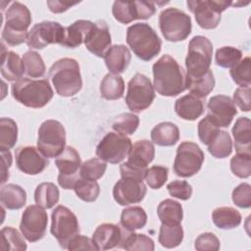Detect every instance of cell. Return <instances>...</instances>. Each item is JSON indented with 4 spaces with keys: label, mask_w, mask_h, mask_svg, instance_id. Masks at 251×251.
I'll return each instance as SVG.
<instances>
[{
    "label": "cell",
    "mask_w": 251,
    "mask_h": 251,
    "mask_svg": "<svg viewBox=\"0 0 251 251\" xmlns=\"http://www.w3.org/2000/svg\"><path fill=\"white\" fill-rule=\"evenodd\" d=\"M152 70L153 86L162 96H176L187 89V75L172 56L163 55Z\"/></svg>",
    "instance_id": "1"
},
{
    "label": "cell",
    "mask_w": 251,
    "mask_h": 251,
    "mask_svg": "<svg viewBox=\"0 0 251 251\" xmlns=\"http://www.w3.org/2000/svg\"><path fill=\"white\" fill-rule=\"evenodd\" d=\"M49 77L56 92L63 97L75 95L82 86L79 65L72 58L56 61L49 70Z\"/></svg>",
    "instance_id": "2"
},
{
    "label": "cell",
    "mask_w": 251,
    "mask_h": 251,
    "mask_svg": "<svg viewBox=\"0 0 251 251\" xmlns=\"http://www.w3.org/2000/svg\"><path fill=\"white\" fill-rule=\"evenodd\" d=\"M126 43L134 55L145 62L156 57L162 47L160 37L146 23L133 24L127 27Z\"/></svg>",
    "instance_id": "3"
},
{
    "label": "cell",
    "mask_w": 251,
    "mask_h": 251,
    "mask_svg": "<svg viewBox=\"0 0 251 251\" xmlns=\"http://www.w3.org/2000/svg\"><path fill=\"white\" fill-rule=\"evenodd\" d=\"M13 97L25 107L39 109L44 107L54 95L47 79L21 78L11 87Z\"/></svg>",
    "instance_id": "4"
},
{
    "label": "cell",
    "mask_w": 251,
    "mask_h": 251,
    "mask_svg": "<svg viewBox=\"0 0 251 251\" xmlns=\"http://www.w3.org/2000/svg\"><path fill=\"white\" fill-rule=\"evenodd\" d=\"M4 17L5 25L2 30V41L11 46L26 42L27 28L31 24V14L28 8L21 2H13Z\"/></svg>",
    "instance_id": "5"
},
{
    "label": "cell",
    "mask_w": 251,
    "mask_h": 251,
    "mask_svg": "<svg viewBox=\"0 0 251 251\" xmlns=\"http://www.w3.org/2000/svg\"><path fill=\"white\" fill-rule=\"evenodd\" d=\"M213 55V44L206 36L196 35L188 44L185 58L186 75L188 76H200L210 70Z\"/></svg>",
    "instance_id": "6"
},
{
    "label": "cell",
    "mask_w": 251,
    "mask_h": 251,
    "mask_svg": "<svg viewBox=\"0 0 251 251\" xmlns=\"http://www.w3.org/2000/svg\"><path fill=\"white\" fill-rule=\"evenodd\" d=\"M159 26L166 40L182 41L191 33V19L183 11L176 8H167L160 13Z\"/></svg>",
    "instance_id": "7"
},
{
    "label": "cell",
    "mask_w": 251,
    "mask_h": 251,
    "mask_svg": "<svg viewBox=\"0 0 251 251\" xmlns=\"http://www.w3.org/2000/svg\"><path fill=\"white\" fill-rule=\"evenodd\" d=\"M66 147V130L56 120L43 122L38 128L37 149L46 158H57Z\"/></svg>",
    "instance_id": "8"
},
{
    "label": "cell",
    "mask_w": 251,
    "mask_h": 251,
    "mask_svg": "<svg viewBox=\"0 0 251 251\" xmlns=\"http://www.w3.org/2000/svg\"><path fill=\"white\" fill-rule=\"evenodd\" d=\"M154 99L155 91L150 79L142 74H135L127 83L126 103L128 109L139 113L147 109Z\"/></svg>",
    "instance_id": "9"
},
{
    "label": "cell",
    "mask_w": 251,
    "mask_h": 251,
    "mask_svg": "<svg viewBox=\"0 0 251 251\" xmlns=\"http://www.w3.org/2000/svg\"><path fill=\"white\" fill-rule=\"evenodd\" d=\"M51 221V233L57 239L60 246L67 249L71 239L79 232L76 216L69 208L59 205L53 210Z\"/></svg>",
    "instance_id": "10"
},
{
    "label": "cell",
    "mask_w": 251,
    "mask_h": 251,
    "mask_svg": "<svg viewBox=\"0 0 251 251\" xmlns=\"http://www.w3.org/2000/svg\"><path fill=\"white\" fill-rule=\"evenodd\" d=\"M204 157L203 151L196 143L183 141L176 149L174 172L180 177H190L200 171Z\"/></svg>",
    "instance_id": "11"
},
{
    "label": "cell",
    "mask_w": 251,
    "mask_h": 251,
    "mask_svg": "<svg viewBox=\"0 0 251 251\" xmlns=\"http://www.w3.org/2000/svg\"><path fill=\"white\" fill-rule=\"evenodd\" d=\"M187 7L194 14L196 23L204 29H213L221 21V14L230 5V1L223 0H190Z\"/></svg>",
    "instance_id": "12"
},
{
    "label": "cell",
    "mask_w": 251,
    "mask_h": 251,
    "mask_svg": "<svg viewBox=\"0 0 251 251\" xmlns=\"http://www.w3.org/2000/svg\"><path fill=\"white\" fill-rule=\"evenodd\" d=\"M132 147L131 140L124 134L108 132L96 147V156L110 164H119L128 156Z\"/></svg>",
    "instance_id": "13"
},
{
    "label": "cell",
    "mask_w": 251,
    "mask_h": 251,
    "mask_svg": "<svg viewBox=\"0 0 251 251\" xmlns=\"http://www.w3.org/2000/svg\"><path fill=\"white\" fill-rule=\"evenodd\" d=\"M55 165L59 170L58 182L60 186L64 189H74L75 182L80 178L81 160L78 152L72 146H66L56 158Z\"/></svg>",
    "instance_id": "14"
},
{
    "label": "cell",
    "mask_w": 251,
    "mask_h": 251,
    "mask_svg": "<svg viewBox=\"0 0 251 251\" xmlns=\"http://www.w3.org/2000/svg\"><path fill=\"white\" fill-rule=\"evenodd\" d=\"M48 224L45 210L38 205H29L22 215L20 230L29 242H36L43 238Z\"/></svg>",
    "instance_id": "15"
},
{
    "label": "cell",
    "mask_w": 251,
    "mask_h": 251,
    "mask_svg": "<svg viewBox=\"0 0 251 251\" xmlns=\"http://www.w3.org/2000/svg\"><path fill=\"white\" fill-rule=\"evenodd\" d=\"M65 27L57 22L45 21L34 25L28 32L26 45L33 49H43L49 44H61Z\"/></svg>",
    "instance_id": "16"
},
{
    "label": "cell",
    "mask_w": 251,
    "mask_h": 251,
    "mask_svg": "<svg viewBox=\"0 0 251 251\" xmlns=\"http://www.w3.org/2000/svg\"><path fill=\"white\" fill-rule=\"evenodd\" d=\"M155 12V3L151 1H115L112 7L114 18L122 24H129L134 20H147Z\"/></svg>",
    "instance_id": "17"
},
{
    "label": "cell",
    "mask_w": 251,
    "mask_h": 251,
    "mask_svg": "<svg viewBox=\"0 0 251 251\" xmlns=\"http://www.w3.org/2000/svg\"><path fill=\"white\" fill-rule=\"evenodd\" d=\"M130 232L122 225L106 223L96 227L92 239L98 250H108L116 247L123 248L124 242Z\"/></svg>",
    "instance_id": "18"
},
{
    "label": "cell",
    "mask_w": 251,
    "mask_h": 251,
    "mask_svg": "<svg viewBox=\"0 0 251 251\" xmlns=\"http://www.w3.org/2000/svg\"><path fill=\"white\" fill-rule=\"evenodd\" d=\"M146 192L147 189L143 181L131 177H122L113 188L114 199L121 206L141 202Z\"/></svg>",
    "instance_id": "19"
},
{
    "label": "cell",
    "mask_w": 251,
    "mask_h": 251,
    "mask_svg": "<svg viewBox=\"0 0 251 251\" xmlns=\"http://www.w3.org/2000/svg\"><path fill=\"white\" fill-rule=\"evenodd\" d=\"M15 157L18 169L26 175H38L49 165L47 158L34 146L17 148Z\"/></svg>",
    "instance_id": "20"
},
{
    "label": "cell",
    "mask_w": 251,
    "mask_h": 251,
    "mask_svg": "<svg viewBox=\"0 0 251 251\" xmlns=\"http://www.w3.org/2000/svg\"><path fill=\"white\" fill-rule=\"evenodd\" d=\"M209 115L220 127H227L237 114L235 104L226 95H215L208 101Z\"/></svg>",
    "instance_id": "21"
},
{
    "label": "cell",
    "mask_w": 251,
    "mask_h": 251,
    "mask_svg": "<svg viewBox=\"0 0 251 251\" xmlns=\"http://www.w3.org/2000/svg\"><path fill=\"white\" fill-rule=\"evenodd\" d=\"M111 41L110 29L107 23L103 20H99L86 36L84 45L93 55L104 58L105 53L111 47Z\"/></svg>",
    "instance_id": "22"
},
{
    "label": "cell",
    "mask_w": 251,
    "mask_h": 251,
    "mask_svg": "<svg viewBox=\"0 0 251 251\" xmlns=\"http://www.w3.org/2000/svg\"><path fill=\"white\" fill-rule=\"evenodd\" d=\"M95 23L86 20H78L65 27L64 37L60 45L67 48H75L84 43V40Z\"/></svg>",
    "instance_id": "23"
},
{
    "label": "cell",
    "mask_w": 251,
    "mask_h": 251,
    "mask_svg": "<svg viewBox=\"0 0 251 251\" xmlns=\"http://www.w3.org/2000/svg\"><path fill=\"white\" fill-rule=\"evenodd\" d=\"M131 60V54L128 48L123 44L111 46L104 55L105 64L112 74L124 73Z\"/></svg>",
    "instance_id": "24"
},
{
    "label": "cell",
    "mask_w": 251,
    "mask_h": 251,
    "mask_svg": "<svg viewBox=\"0 0 251 251\" xmlns=\"http://www.w3.org/2000/svg\"><path fill=\"white\" fill-rule=\"evenodd\" d=\"M155 157V147L149 140L136 141L127 156L126 163L136 169H147Z\"/></svg>",
    "instance_id": "25"
},
{
    "label": "cell",
    "mask_w": 251,
    "mask_h": 251,
    "mask_svg": "<svg viewBox=\"0 0 251 251\" xmlns=\"http://www.w3.org/2000/svg\"><path fill=\"white\" fill-rule=\"evenodd\" d=\"M25 73L23 59L14 51H6L4 43L2 41V63H1V75L9 81H17L23 78V75Z\"/></svg>",
    "instance_id": "26"
},
{
    "label": "cell",
    "mask_w": 251,
    "mask_h": 251,
    "mask_svg": "<svg viewBox=\"0 0 251 251\" xmlns=\"http://www.w3.org/2000/svg\"><path fill=\"white\" fill-rule=\"evenodd\" d=\"M204 102L192 94H187L178 98L175 103L176 115L186 121H195L204 113Z\"/></svg>",
    "instance_id": "27"
},
{
    "label": "cell",
    "mask_w": 251,
    "mask_h": 251,
    "mask_svg": "<svg viewBox=\"0 0 251 251\" xmlns=\"http://www.w3.org/2000/svg\"><path fill=\"white\" fill-rule=\"evenodd\" d=\"M234 147L237 153L251 154V122L246 117L236 120L232 127Z\"/></svg>",
    "instance_id": "28"
},
{
    "label": "cell",
    "mask_w": 251,
    "mask_h": 251,
    "mask_svg": "<svg viewBox=\"0 0 251 251\" xmlns=\"http://www.w3.org/2000/svg\"><path fill=\"white\" fill-rule=\"evenodd\" d=\"M0 202L2 207L8 210H19L26 202V193L20 185L9 183L0 190Z\"/></svg>",
    "instance_id": "29"
},
{
    "label": "cell",
    "mask_w": 251,
    "mask_h": 251,
    "mask_svg": "<svg viewBox=\"0 0 251 251\" xmlns=\"http://www.w3.org/2000/svg\"><path fill=\"white\" fill-rule=\"evenodd\" d=\"M151 139L159 146H173L179 139V129L173 123H160L152 128Z\"/></svg>",
    "instance_id": "30"
},
{
    "label": "cell",
    "mask_w": 251,
    "mask_h": 251,
    "mask_svg": "<svg viewBox=\"0 0 251 251\" xmlns=\"http://www.w3.org/2000/svg\"><path fill=\"white\" fill-rule=\"evenodd\" d=\"M212 220L221 229H232L241 224V214L232 207H219L212 212Z\"/></svg>",
    "instance_id": "31"
},
{
    "label": "cell",
    "mask_w": 251,
    "mask_h": 251,
    "mask_svg": "<svg viewBox=\"0 0 251 251\" xmlns=\"http://www.w3.org/2000/svg\"><path fill=\"white\" fill-rule=\"evenodd\" d=\"M157 215L164 225H179L183 218V211L177 201L165 199L158 205Z\"/></svg>",
    "instance_id": "32"
},
{
    "label": "cell",
    "mask_w": 251,
    "mask_h": 251,
    "mask_svg": "<svg viewBox=\"0 0 251 251\" xmlns=\"http://www.w3.org/2000/svg\"><path fill=\"white\" fill-rule=\"evenodd\" d=\"M125 92V82L121 75L117 74H107L100 83V94L104 99L117 100L123 97Z\"/></svg>",
    "instance_id": "33"
},
{
    "label": "cell",
    "mask_w": 251,
    "mask_h": 251,
    "mask_svg": "<svg viewBox=\"0 0 251 251\" xmlns=\"http://www.w3.org/2000/svg\"><path fill=\"white\" fill-rule=\"evenodd\" d=\"M214 86L215 77L211 70H209L206 74L200 76L192 77L187 75V89H189L190 94L198 98H205L208 94L212 92Z\"/></svg>",
    "instance_id": "34"
},
{
    "label": "cell",
    "mask_w": 251,
    "mask_h": 251,
    "mask_svg": "<svg viewBox=\"0 0 251 251\" xmlns=\"http://www.w3.org/2000/svg\"><path fill=\"white\" fill-rule=\"evenodd\" d=\"M60 191L52 182H42L38 184L34 191L35 203L43 209H50L58 203Z\"/></svg>",
    "instance_id": "35"
},
{
    "label": "cell",
    "mask_w": 251,
    "mask_h": 251,
    "mask_svg": "<svg viewBox=\"0 0 251 251\" xmlns=\"http://www.w3.org/2000/svg\"><path fill=\"white\" fill-rule=\"evenodd\" d=\"M147 215L143 208L139 206L127 207L123 210L121 215V225L129 231H134L145 226Z\"/></svg>",
    "instance_id": "36"
},
{
    "label": "cell",
    "mask_w": 251,
    "mask_h": 251,
    "mask_svg": "<svg viewBox=\"0 0 251 251\" xmlns=\"http://www.w3.org/2000/svg\"><path fill=\"white\" fill-rule=\"evenodd\" d=\"M183 239V229L179 225H164L160 226L158 240L166 248H175L178 246Z\"/></svg>",
    "instance_id": "37"
},
{
    "label": "cell",
    "mask_w": 251,
    "mask_h": 251,
    "mask_svg": "<svg viewBox=\"0 0 251 251\" xmlns=\"http://www.w3.org/2000/svg\"><path fill=\"white\" fill-rule=\"evenodd\" d=\"M26 243L21 233L12 226H5L1 229V245L3 251H25Z\"/></svg>",
    "instance_id": "38"
},
{
    "label": "cell",
    "mask_w": 251,
    "mask_h": 251,
    "mask_svg": "<svg viewBox=\"0 0 251 251\" xmlns=\"http://www.w3.org/2000/svg\"><path fill=\"white\" fill-rule=\"evenodd\" d=\"M209 153L218 159L226 158L231 154L232 142L230 135L226 130H220L208 145Z\"/></svg>",
    "instance_id": "39"
},
{
    "label": "cell",
    "mask_w": 251,
    "mask_h": 251,
    "mask_svg": "<svg viewBox=\"0 0 251 251\" xmlns=\"http://www.w3.org/2000/svg\"><path fill=\"white\" fill-rule=\"evenodd\" d=\"M18 139V126L11 118L0 119V150L13 148Z\"/></svg>",
    "instance_id": "40"
},
{
    "label": "cell",
    "mask_w": 251,
    "mask_h": 251,
    "mask_svg": "<svg viewBox=\"0 0 251 251\" xmlns=\"http://www.w3.org/2000/svg\"><path fill=\"white\" fill-rule=\"evenodd\" d=\"M25 74L32 78L41 77L45 74V64L42 57L35 51H27L23 55Z\"/></svg>",
    "instance_id": "41"
},
{
    "label": "cell",
    "mask_w": 251,
    "mask_h": 251,
    "mask_svg": "<svg viewBox=\"0 0 251 251\" xmlns=\"http://www.w3.org/2000/svg\"><path fill=\"white\" fill-rule=\"evenodd\" d=\"M76 196L84 202H94L100 193V187L96 180L78 178L74 186Z\"/></svg>",
    "instance_id": "42"
},
{
    "label": "cell",
    "mask_w": 251,
    "mask_h": 251,
    "mask_svg": "<svg viewBox=\"0 0 251 251\" xmlns=\"http://www.w3.org/2000/svg\"><path fill=\"white\" fill-rule=\"evenodd\" d=\"M242 58V52L232 46L219 48L215 54L216 64L222 68H233Z\"/></svg>",
    "instance_id": "43"
},
{
    "label": "cell",
    "mask_w": 251,
    "mask_h": 251,
    "mask_svg": "<svg viewBox=\"0 0 251 251\" xmlns=\"http://www.w3.org/2000/svg\"><path fill=\"white\" fill-rule=\"evenodd\" d=\"M107 169L106 162L99 158H92L83 162L79 169L80 177L90 180H97L103 176Z\"/></svg>",
    "instance_id": "44"
},
{
    "label": "cell",
    "mask_w": 251,
    "mask_h": 251,
    "mask_svg": "<svg viewBox=\"0 0 251 251\" xmlns=\"http://www.w3.org/2000/svg\"><path fill=\"white\" fill-rule=\"evenodd\" d=\"M139 126L138 116L132 113H124L116 118L112 127L118 133L124 135L133 134Z\"/></svg>",
    "instance_id": "45"
},
{
    "label": "cell",
    "mask_w": 251,
    "mask_h": 251,
    "mask_svg": "<svg viewBox=\"0 0 251 251\" xmlns=\"http://www.w3.org/2000/svg\"><path fill=\"white\" fill-rule=\"evenodd\" d=\"M123 248L128 251H153L155 246L154 241L149 236L131 231L126 238Z\"/></svg>",
    "instance_id": "46"
},
{
    "label": "cell",
    "mask_w": 251,
    "mask_h": 251,
    "mask_svg": "<svg viewBox=\"0 0 251 251\" xmlns=\"http://www.w3.org/2000/svg\"><path fill=\"white\" fill-rule=\"evenodd\" d=\"M230 170L237 177H249L251 175V154L237 153L230 160Z\"/></svg>",
    "instance_id": "47"
},
{
    "label": "cell",
    "mask_w": 251,
    "mask_h": 251,
    "mask_svg": "<svg viewBox=\"0 0 251 251\" xmlns=\"http://www.w3.org/2000/svg\"><path fill=\"white\" fill-rule=\"evenodd\" d=\"M232 80L239 86H250L251 75H250V57L247 56L240 60L229 71Z\"/></svg>",
    "instance_id": "48"
},
{
    "label": "cell",
    "mask_w": 251,
    "mask_h": 251,
    "mask_svg": "<svg viewBox=\"0 0 251 251\" xmlns=\"http://www.w3.org/2000/svg\"><path fill=\"white\" fill-rule=\"evenodd\" d=\"M220 131V126L216 124L213 118L208 114L204 119H202L198 124V136L200 141L209 145L217 133Z\"/></svg>",
    "instance_id": "49"
},
{
    "label": "cell",
    "mask_w": 251,
    "mask_h": 251,
    "mask_svg": "<svg viewBox=\"0 0 251 251\" xmlns=\"http://www.w3.org/2000/svg\"><path fill=\"white\" fill-rule=\"evenodd\" d=\"M168 175L169 170L167 167L156 165L147 169L144 178L150 188L159 189L167 181Z\"/></svg>",
    "instance_id": "50"
},
{
    "label": "cell",
    "mask_w": 251,
    "mask_h": 251,
    "mask_svg": "<svg viewBox=\"0 0 251 251\" xmlns=\"http://www.w3.org/2000/svg\"><path fill=\"white\" fill-rule=\"evenodd\" d=\"M233 203L240 208H250L251 206V186L249 183L242 182L237 185L231 194Z\"/></svg>",
    "instance_id": "51"
},
{
    "label": "cell",
    "mask_w": 251,
    "mask_h": 251,
    "mask_svg": "<svg viewBox=\"0 0 251 251\" xmlns=\"http://www.w3.org/2000/svg\"><path fill=\"white\" fill-rule=\"evenodd\" d=\"M167 189L171 196L180 200H188L192 194V187L185 180H173L167 185Z\"/></svg>",
    "instance_id": "52"
},
{
    "label": "cell",
    "mask_w": 251,
    "mask_h": 251,
    "mask_svg": "<svg viewBox=\"0 0 251 251\" xmlns=\"http://www.w3.org/2000/svg\"><path fill=\"white\" fill-rule=\"evenodd\" d=\"M194 247L198 251H217L220 249V240L214 233L204 232L196 238Z\"/></svg>",
    "instance_id": "53"
},
{
    "label": "cell",
    "mask_w": 251,
    "mask_h": 251,
    "mask_svg": "<svg viewBox=\"0 0 251 251\" xmlns=\"http://www.w3.org/2000/svg\"><path fill=\"white\" fill-rule=\"evenodd\" d=\"M233 103L243 112H249L250 106V86H240L233 93Z\"/></svg>",
    "instance_id": "54"
},
{
    "label": "cell",
    "mask_w": 251,
    "mask_h": 251,
    "mask_svg": "<svg viewBox=\"0 0 251 251\" xmlns=\"http://www.w3.org/2000/svg\"><path fill=\"white\" fill-rule=\"evenodd\" d=\"M67 249L69 250H98L93 239L76 234L71 239Z\"/></svg>",
    "instance_id": "55"
},
{
    "label": "cell",
    "mask_w": 251,
    "mask_h": 251,
    "mask_svg": "<svg viewBox=\"0 0 251 251\" xmlns=\"http://www.w3.org/2000/svg\"><path fill=\"white\" fill-rule=\"evenodd\" d=\"M147 169H136L131 166H129L126 162L123 163L120 167L121 176L122 177H131L138 180H143L145 177Z\"/></svg>",
    "instance_id": "56"
},
{
    "label": "cell",
    "mask_w": 251,
    "mask_h": 251,
    "mask_svg": "<svg viewBox=\"0 0 251 251\" xmlns=\"http://www.w3.org/2000/svg\"><path fill=\"white\" fill-rule=\"evenodd\" d=\"M78 2H70V1H47V6L49 7V10L52 13L59 14V13H64L71 7L76 5Z\"/></svg>",
    "instance_id": "57"
},
{
    "label": "cell",
    "mask_w": 251,
    "mask_h": 251,
    "mask_svg": "<svg viewBox=\"0 0 251 251\" xmlns=\"http://www.w3.org/2000/svg\"><path fill=\"white\" fill-rule=\"evenodd\" d=\"M1 158H2V168H1V170H2V178H1V183L3 184L9 178V168L11 167V164H12L11 152L9 150L1 151Z\"/></svg>",
    "instance_id": "58"
}]
</instances>
